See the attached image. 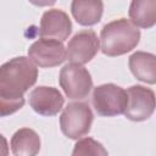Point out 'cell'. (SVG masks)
Listing matches in <instances>:
<instances>
[{
    "instance_id": "6da1fadb",
    "label": "cell",
    "mask_w": 156,
    "mask_h": 156,
    "mask_svg": "<svg viewBox=\"0 0 156 156\" xmlns=\"http://www.w3.org/2000/svg\"><path fill=\"white\" fill-rule=\"evenodd\" d=\"M37 65L26 56L11 58L0 67V115L6 117L24 105L23 94L35 84Z\"/></svg>"
},
{
    "instance_id": "7a4b0ae2",
    "label": "cell",
    "mask_w": 156,
    "mask_h": 156,
    "mask_svg": "<svg viewBox=\"0 0 156 156\" xmlns=\"http://www.w3.org/2000/svg\"><path fill=\"white\" fill-rule=\"evenodd\" d=\"M101 51L115 57L132 51L140 41V30L127 18L115 20L104 26L100 34Z\"/></svg>"
},
{
    "instance_id": "3957f363",
    "label": "cell",
    "mask_w": 156,
    "mask_h": 156,
    "mask_svg": "<svg viewBox=\"0 0 156 156\" xmlns=\"http://www.w3.org/2000/svg\"><path fill=\"white\" fill-rule=\"evenodd\" d=\"M94 116L88 104L71 102L68 104L60 117L61 132L69 139H80L90 132Z\"/></svg>"
},
{
    "instance_id": "277c9868",
    "label": "cell",
    "mask_w": 156,
    "mask_h": 156,
    "mask_svg": "<svg viewBox=\"0 0 156 156\" xmlns=\"http://www.w3.org/2000/svg\"><path fill=\"white\" fill-rule=\"evenodd\" d=\"M128 104L127 90L123 88L107 83L94 88L93 106L99 116L113 117L124 113Z\"/></svg>"
},
{
    "instance_id": "5b68a950",
    "label": "cell",
    "mask_w": 156,
    "mask_h": 156,
    "mask_svg": "<svg viewBox=\"0 0 156 156\" xmlns=\"http://www.w3.org/2000/svg\"><path fill=\"white\" fill-rule=\"evenodd\" d=\"M58 83L66 96L72 100L85 99L93 88V79L89 71L83 65L72 62L61 68Z\"/></svg>"
},
{
    "instance_id": "8992f818",
    "label": "cell",
    "mask_w": 156,
    "mask_h": 156,
    "mask_svg": "<svg viewBox=\"0 0 156 156\" xmlns=\"http://www.w3.org/2000/svg\"><path fill=\"white\" fill-rule=\"evenodd\" d=\"M28 56L38 67L50 68L61 65L67 58V49L61 40L40 37L29 46Z\"/></svg>"
},
{
    "instance_id": "52a82bcc",
    "label": "cell",
    "mask_w": 156,
    "mask_h": 156,
    "mask_svg": "<svg viewBox=\"0 0 156 156\" xmlns=\"http://www.w3.org/2000/svg\"><path fill=\"white\" fill-rule=\"evenodd\" d=\"M128 104L124 116L134 122H141L150 118L156 108L155 93L144 85H133L127 89Z\"/></svg>"
},
{
    "instance_id": "ba28073f",
    "label": "cell",
    "mask_w": 156,
    "mask_h": 156,
    "mask_svg": "<svg viewBox=\"0 0 156 156\" xmlns=\"http://www.w3.org/2000/svg\"><path fill=\"white\" fill-rule=\"evenodd\" d=\"M100 49V39L91 29H84L73 35L67 45V58L72 63L85 65Z\"/></svg>"
},
{
    "instance_id": "9c48e42d",
    "label": "cell",
    "mask_w": 156,
    "mask_h": 156,
    "mask_svg": "<svg viewBox=\"0 0 156 156\" xmlns=\"http://www.w3.org/2000/svg\"><path fill=\"white\" fill-rule=\"evenodd\" d=\"M65 99L58 89L52 87H37L29 94L30 107L41 116H55L63 107Z\"/></svg>"
},
{
    "instance_id": "30bf717a",
    "label": "cell",
    "mask_w": 156,
    "mask_h": 156,
    "mask_svg": "<svg viewBox=\"0 0 156 156\" xmlns=\"http://www.w3.org/2000/svg\"><path fill=\"white\" fill-rule=\"evenodd\" d=\"M72 32V22L68 15L58 9H51L43 13L39 35L65 41Z\"/></svg>"
},
{
    "instance_id": "8fae6325",
    "label": "cell",
    "mask_w": 156,
    "mask_h": 156,
    "mask_svg": "<svg viewBox=\"0 0 156 156\" xmlns=\"http://www.w3.org/2000/svg\"><path fill=\"white\" fill-rule=\"evenodd\" d=\"M128 66L132 74L140 82L156 84V55L136 51L129 56Z\"/></svg>"
},
{
    "instance_id": "7c38bea8",
    "label": "cell",
    "mask_w": 156,
    "mask_h": 156,
    "mask_svg": "<svg viewBox=\"0 0 156 156\" xmlns=\"http://www.w3.org/2000/svg\"><path fill=\"white\" fill-rule=\"evenodd\" d=\"M71 12L80 26H94L102 17L104 2L102 0H72Z\"/></svg>"
},
{
    "instance_id": "4fadbf2b",
    "label": "cell",
    "mask_w": 156,
    "mask_h": 156,
    "mask_svg": "<svg viewBox=\"0 0 156 156\" xmlns=\"http://www.w3.org/2000/svg\"><path fill=\"white\" fill-rule=\"evenodd\" d=\"M40 150V138L30 128H21L11 138V151L16 156H34Z\"/></svg>"
},
{
    "instance_id": "5bb4252c",
    "label": "cell",
    "mask_w": 156,
    "mask_h": 156,
    "mask_svg": "<svg viewBox=\"0 0 156 156\" xmlns=\"http://www.w3.org/2000/svg\"><path fill=\"white\" fill-rule=\"evenodd\" d=\"M128 15L139 28L154 27L156 24V0H132Z\"/></svg>"
},
{
    "instance_id": "9a60e30c",
    "label": "cell",
    "mask_w": 156,
    "mask_h": 156,
    "mask_svg": "<svg viewBox=\"0 0 156 156\" xmlns=\"http://www.w3.org/2000/svg\"><path fill=\"white\" fill-rule=\"evenodd\" d=\"M72 155H74V156H87V155L105 156V155H107V150L102 146L101 143H99L91 138H83L76 143Z\"/></svg>"
},
{
    "instance_id": "2e32d148",
    "label": "cell",
    "mask_w": 156,
    "mask_h": 156,
    "mask_svg": "<svg viewBox=\"0 0 156 156\" xmlns=\"http://www.w3.org/2000/svg\"><path fill=\"white\" fill-rule=\"evenodd\" d=\"M30 4L39 6V7H45V6H51L56 2V0H29Z\"/></svg>"
}]
</instances>
